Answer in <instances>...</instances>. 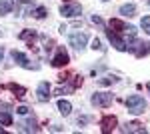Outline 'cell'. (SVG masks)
I'll return each mask as SVG.
<instances>
[{
	"mask_svg": "<svg viewBox=\"0 0 150 134\" xmlns=\"http://www.w3.org/2000/svg\"><path fill=\"white\" fill-rule=\"evenodd\" d=\"M126 108L130 114H142L146 110V100L140 96V94H132L126 98Z\"/></svg>",
	"mask_w": 150,
	"mask_h": 134,
	"instance_id": "obj_1",
	"label": "cell"
},
{
	"mask_svg": "<svg viewBox=\"0 0 150 134\" xmlns=\"http://www.w3.org/2000/svg\"><path fill=\"white\" fill-rule=\"evenodd\" d=\"M90 102H92L94 106L106 108V106H110V102H112V94H108V92H96V94H92Z\"/></svg>",
	"mask_w": 150,
	"mask_h": 134,
	"instance_id": "obj_2",
	"label": "cell"
},
{
	"mask_svg": "<svg viewBox=\"0 0 150 134\" xmlns=\"http://www.w3.org/2000/svg\"><path fill=\"white\" fill-rule=\"evenodd\" d=\"M68 42H70V46H74L76 50H82V48L86 46V42H88V34H86V32H76V34H70Z\"/></svg>",
	"mask_w": 150,
	"mask_h": 134,
	"instance_id": "obj_3",
	"label": "cell"
},
{
	"mask_svg": "<svg viewBox=\"0 0 150 134\" xmlns=\"http://www.w3.org/2000/svg\"><path fill=\"white\" fill-rule=\"evenodd\" d=\"M68 62H70L68 52H66V50H64V48L60 46V48H58V52H56V56L52 58V62H50V64H52L54 68H62V66H66Z\"/></svg>",
	"mask_w": 150,
	"mask_h": 134,
	"instance_id": "obj_4",
	"label": "cell"
},
{
	"mask_svg": "<svg viewBox=\"0 0 150 134\" xmlns=\"http://www.w3.org/2000/svg\"><path fill=\"white\" fill-rule=\"evenodd\" d=\"M80 12H82V8H80V4H62L60 6V14L62 16H66V18H74V16H80Z\"/></svg>",
	"mask_w": 150,
	"mask_h": 134,
	"instance_id": "obj_5",
	"label": "cell"
},
{
	"mask_svg": "<svg viewBox=\"0 0 150 134\" xmlns=\"http://www.w3.org/2000/svg\"><path fill=\"white\" fill-rule=\"evenodd\" d=\"M106 36H108V40H110V44L114 46L116 50H120V52H124V50H128V46H126V42L118 36V34L114 32V30H106Z\"/></svg>",
	"mask_w": 150,
	"mask_h": 134,
	"instance_id": "obj_6",
	"label": "cell"
},
{
	"mask_svg": "<svg viewBox=\"0 0 150 134\" xmlns=\"http://www.w3.org/2000/svg\"><path fill=\"white\" fill-rule=\"evenodd\" d=\"M116 124H118V118L116 116H112V114H108V116H104L102 120H100V130H102V134H108V132H112L116 128Z\"/></svg>",
	"mask_w": 150,
	"mask_h": 134,
	"instance_id": "obj_7",
	"label": "cell"
},
{
	"mask_svg": "<svg viewBox=\"0 0 150 134\" xmlns=\"http://www.w3.org/2000/svg\"><path fill=\"white\" fill-rule=\"evenodd\" d=\"M12 58H14V62L16 64H20V66H24V68H38L36 64H30L28 62V58H26V54H22V52H18V50H12Z\"/></svg>",
	"mask_w": 150,
	"mask_h": 134,
	"instance_id": "obj_8",
	"label": "cell"
},
{
	"mask_svg": "<svg viewBox=\"0 0 150 134\" xmlns=\"http://www.w3.org/2000/svg\"><path fill=\"white\" fill-rule=\"evenodd\" d=\"M122 132H126V134H144L146 132V128H144V124H140V122H128L124 128H122Z\"/></svg>",
	"mask_w": 150,
	"mask_h": 134,
	"instance_id": "obj_9",
	"label": "cell"
},
{
	"mask_svg": "<svg viewBox=\"0 0 150 134\" xmlns=\"http://www.w3.org/2000/svg\"><path fill=\"white\" fill-rule=\"evenodd\" d=\"M36 94H38L40 102H48V98H50V84L48 82H40L38 88H36Z\"/></svg>",
	"mask_w": 150,
	"mask_h": 134,
	"instance_id": "obj_10",
	"label": "cell"
},
{
	"mask_svg": "<svg viewBox=\"0 0 150 134\" xmlns=\"http://www.w3.org/2000/svg\"><path fill=\"white\" fill-rule=\"evenodd\" d=\"M18 38H20V40H26V42H30V46H32V42L38 38V32H36V30H30V28H26V30H22V32L18 34Z\"/></svg>",
	"mask_w": 150,
	"mask_h": 134,
	"instance_id": "obj_11",
	"label": "cell"
},
{
	"mask_svg": "<svg viewBox=\"0 0 150 134\" xmlns=\"http://www.w3.org/2000/svg\"><path fill=\"white\" fill-rule=\"evenodd\" d=\"M108 28H110V30H114L116 34H120V32H124V28H126V24L122 22L120 18H112V20L108 22Z\"/></svg>",
	"mask_w": 150,
	"mask_h": 134,
	"instance_id": "obj_12",
	"label": "cell"
},
{
	"mask_svg": "<svg viewBox=\"0 0 150 134\" xmlns=\"http://www.w3.org/2000/svg\"><path fill=\"white\" fill-rule=\"evenodd\" d=\"M6 88L10 90V92H14L18 98H24V96H26V88H24V86H20V84H14V82H10V84H6Z\"/></svg>",
	"mask_w": 150,
	"mask_h": 134,
	"instance_id": "obj_13",
	"label": "cell"
},
{
	"mask_svg": "<svg viewBox=\"0 0 150 134\" xmlns=\"http://www.w3.org/2000/svg\"><path fill=\"white\" fill-rule=\"evenodd\" d=\"M14 8V0H0V14H8Z\"/></svg>",
	"mask_w": 150,
	"mask_h": 134,
	"instance_id": "obj_14",
	"label": "cell"
},
{
	"mask_svg": "<svg viewBox=\"0 0 150 134\" xmlns=\"http://www.w3.org/2000/svg\"><path fill=\"white\" fill-rule=\"evenodd\" d=\"M58 110H60V114L68 116L70 112H72V104H70L68 100H60V102H58Z\"/></svg>",
	"mask_w": 150,
	"mask_h": 134,
	"instance_id": "obj_15",
	"label": "cell"
},
{
	"mask_svg": "<svg viewBox=\"0 0 150 134\" xmlns=\"http://www.w3.org/2000/svg\"><path fill=\"white\" fill-rule=\"evenodd\" d=\"M134 12H136V6L134 4H122L120 6V14L122 16H134Z\"/></svg>",
	"mask_w": 150,
	"mask_h": 134,
	"instance_id": "obj_16",
	"label": "cell"
},
{
	"mask_svg": "<svg viewBox=\"0 0 150 134\" xmlns=\"http://www.w3.org/2000/svg\"><path fill=\"white\" fill-rule=\"evenodd\" d=\"M28 14H30V16H34V18H38V20H42V18H46L48 12H46L44 6H38V8H34V10H30Z\"/></svg>",
	"mask_w": 150,
	"mask_h": 134,
	"instance_id": "obj_17",
	"label": "cell"
},
{
	"mask_svg": "<svg viewBox=\"0 0 150 134\" xmlns=\"http://www.w3.org/2000/svg\"><path fill=\"white\" fill-rule=\"evenodd\" d=\"M0 124L2 126H12V114L10 112H0Z\"/></svg>",
	"mask_w": 150,
	"mask_h": 134,
	"instance_id": "obj_18",
	"label": "cell"
},
{
	"mask_svg": "<svg viewBox=\"0 0 150 134\" xmlns=\"http://www.w3.org/2000/svg\"><path fill=\"white\" fill-rule=\"evenodd\" d=\"M140 48H136V50H134V54L138 56V58H142V56H146L150 52V42L148 44H138Z\"/></svg>",
	"mask_w": 150,
	"mask_h": 134,
	"instance_id": "obj_19",
	"label": "cell"
},
{
	"mask_svg": "<svg viewBox=\"0 0 150 134\" xmlns=\"http://www.w3.org/2000/svg\"><path fill=\"white\" fill-rule=\"evenodd\" d=\"M140 28H142L146 34H150V16H144V18L140 20Z\"/></svg>",
	"mask_w": 150,
	"mask_h": 134,
	"instance_id": "obj_20",
	"label": "cell"
},
{
	"mask_svg": "<svg viewBox=\"0 0 150 134\" xmlns=\"http://www.w3.org/2000/svg\"><path fill=\"white\" fill-rule=\"evenodd\" d=\"M78 86H82V76H74L72 84H70V88H78Z\"/></svg>",
	"mask_w": 150,
	"mask_h": 134,
	"instance_id": "obj_21",
	"label": "cell"
},
{
	"mask_svg": "<svg viewBox=\"0 0 150 134\" xmlns=\"http://www.w3.org/2000/svg\"><path fill=\"white\" fill-rule=\"evenodd\" d=\"M92 48H94V50H102V42H100L98 38H94V40H92Z\"/></svg>",
	"mask_w": 150,
	"mask_h": 134,
	"instance_id": "obj_22",
	"label": "cell"
},
{
	"mask_svg": "<svg viewBox=\"0 0 150 134\" xmlns=\"http://www.w3.org/2000/svg\"><path fill=\"white\" fill-rule=\"evenodd\" d=\"M112 82H116V78H114V76H106V78H102V80H100V84H112Z\"/></svg>",
	"mask_w": 150,
	"mask_h": 134,
	"instance_id": "obj_23",
	"label": "cell"
},
{
	"mask_svg": "<svg viewBox=\"0 0 150 134\" xmlns=\"http://www.w3.org/2000/svg\"><path fill=\"white\" fill-rule=\"evenodd\" d=\"M68 78H70V74H66V72H62V74H58V82H66Z\"/></svg>",
	"mask_w": 150,
	"mask_h": 134,
	"instance_id": "obj_24",
	"label": "cell"
},
{
	"mask_svg": "<svg viewBox=\"0 0 150 134\" xmlns=\"http://www.w3.org/2000/svg\"><path fill=\"white\" fill-rule=\"evenodd\" d=\"M92 22H94V24H98V26H102V24H104V22H102V18H100V16H96V14L92 16Z\"/></svg>",
	"mask_w": 150,
	"mask_h": 134,
	"instance_id": "obj_25",
	"label": "cell"
},
{
	"mask_svg": "<svg viewBox=\"0 0 150 134\" xmlns=\"http://www.w3.org/2000/svg\"><path fill=\"white\" fill-rule=\"evenodd\" d=\"M16 112H18V114H28V108H26V106H18V108H16Z\"/></svg>",
	"mask_w": 150,
	"mask_h": 134,
	"instance_id": "obj_26",
	"label": "cell"
},
{
	"mask_svg": "<svg viewBox=\"0 0 150 134\" xmlns=\"http://www.w3.org/2000/svg\"><path fill=\"white\" fill-rule=\"evenodd\" d=\"M16 2H20V4H28L30 0H16Z\"/></svg>",
	"mask_w": 150,
	"mask_h": 134,
	"instance_id": "obj_27",
	"label": "cell"
},
{
	"mask_svg": "<svg viewBox=\"0 0 150 134\" xmlns=\"http://www.w3.org/2000/svg\"><path fill=\"white\" fill-rule=\"evenodd\" d=\"M2 58H4V52H2V48H0V62H2Z\"/></svg>",
	"mask_w": 150,
	"mask_h": 134,
	"instance_id": "obj_28",
	"label": "cell"
},
{
	"mask_svg": "<svg viewBox=\"0 0 150 134\" xmlns=\"http://www.w3.org/2000/svg\"><path fill=\"white\" fill-rule=\"evenodd\" d=\"M146 88H148V90H150V82H148V84H146Z\"/></svg>",
	"mask_w": 150,
	"mask_h": 134,
	"instance_id": "obj_29",
	"label": "cell"
},
{
	"mask_svg": "<svg viewBox=\"0 0 150 134\" xmlns=\"http://www.w3.org/2000/svg\"><path fill=\"white\" fill-rule=\"evenodd\" d=\"M64 2H70V0H64Z\"/></svg>",
	"mask_w": 150,
	"mask_h": 134,
	"instance_id": "obj_30",
	"label": "cell"
}]
</instances>
